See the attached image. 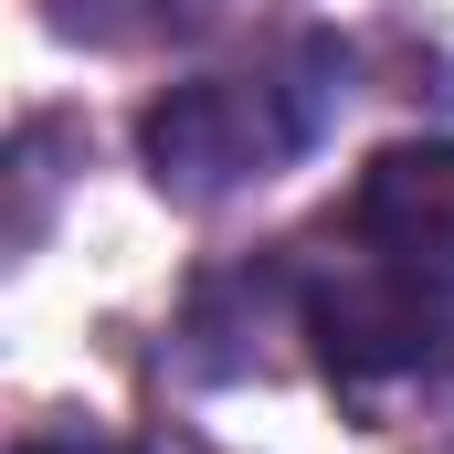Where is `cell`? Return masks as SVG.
<instances>
[{
    "instance_id": "cell-1",
    "label": "cell",
    "mask_w": 454,
    "mask_h": 454,
    "mask_svg": "<svg viewBox=\"0 0 454 454\" xmlns=\"http://www.w3.org/2000/svg\"><path fill=\"white\" fill-rule=\"evenodd\" d=\"M348 96H359V53H348L328 21H296V32H275L254 64L159 85V96L137 106V169H148V191L180 201V212L243 201V191L286 180V169L348 116Z\"/></svg>"
},
{
    "instance_id": "cell-2",
    "label": "cell",
    "mask_w": 454,
    "mask_h": 454,
    "mask_svg": "<svg viewBox=\"0 0 454 454\" xmlns=\"http://www.w3.org/2000/svg\"><path fill=\"white\" fill-rule=\"evenodd\" d=\"M275 254H286V317L348 402L454 380V286L444 275H412V264L348 243L339 212H328V232L275 243Z\"/></svg>"
},
{
    "instance_id": "cell-3",
    "label": "cell",
    "mask_w": 454,
    "mask_h": 454,
    "mask_svg": "<svg viewBox=\"0 0 454 454\" xmlns=\"http://www.w3.org/2000/svg\"><path fill=\"white\" fill-rule=\"evenodd\" d=\"M339 232L454 286V137H391L339 201Z\"/></svg>"
},
{
    "instance_id": "cell-4",
    "label": "cell",
    "mask_w": 454,
    "mask_h": 454,
    "mask_svg": "<svg viewBox=\"0 0 454 454\" xmlns=\"http://www.w3.org/2000/svg\"><path fill=\"white\" fill-rule=\"evenodd\" d=\"M223 0H43V21L64 32V43H180V32H201Z\"/></svg>"
},
{
    "instance_id": "cell-5",
    "label": "cell",
    "mask_w": 454,
    "mask_h": 454,
    "mask_svg": "<svg viewBox=\"0 0 454 454\" xmlns=\"http://www.w3.org/2000/svg\"><path fill=\"white\" fill-rule=\"evenodd\" d=\"M11 454H148V444H127V434H106V423H32Z\"/></svg>"
},
{
    "instance_id": "cell-6",
    "label": "cell",
    "mask_w": 454,
    "mask_h": 454,
    "mask_svg": "<svg viewBox=\"0 0 454 454\" xmlns=\"http://www.w3.org/2000/svg\"><path fill=\"white\" fill-rule=\"evenodd\" d=\"M423 454H454V434H444V444H423Z\"/></svg>"
}]
</instances>
